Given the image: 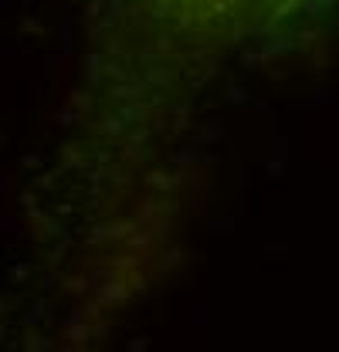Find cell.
Listing matches in <instances>:
<instances>
[{"instance_id": "1", "label": "cell", "mask_w": 339, "mask_h": 352, "mask_svg": "<svg viewBox=\"0 0 339 352\" xmlns=\"http://www.w3.org/2000/svg\"><path fill=\"white\" fill-rule=\"evenodd\" d=\"M194 3H220V0H194Z\"/></svg>"}]
</instances>
